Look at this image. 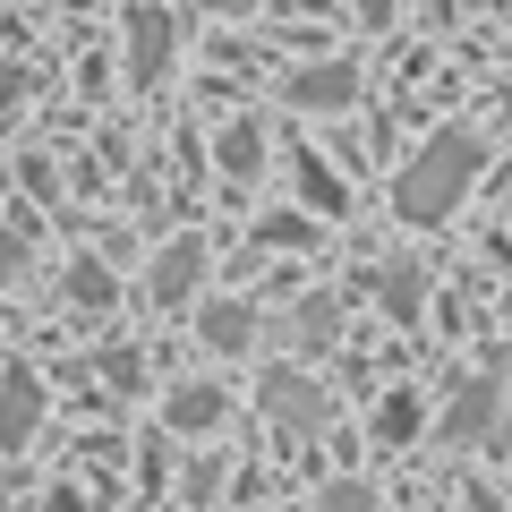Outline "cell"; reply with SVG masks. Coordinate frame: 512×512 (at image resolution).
Masks as SVG:
<instances>
[]
</instances>
